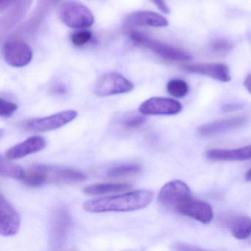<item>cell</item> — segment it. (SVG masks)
I'll return each mask as SVG.
<instances>
[{"instance_id":"obj_29","label":"cell","mask_w":251,"mask_h":251,"mask_svg":"<svg viewBox=\"0 0 251 251\" xmlns=\"http://www.w3.org/2000/svg\"><path fill=\"white\" fill-rule=\"evenodd\" d=\"M151 2L164 14H170V10L165 0H151Z\"/></svg>"},{"instance_id":"obj_13","label":"cell","mask_w":251,"mask_h":251,"mask_svg":"<svg viewBox=\"0 0 251 251\" xmlns=\"http://www.w3.org/2000/svg\"><path fill=\"white\" fill-rule=\"evenodd\" d=\"M218 223L222 227H227L237 239H245L251 235V218L248 216L234 213H227L220 216Z\"/></svg>"},{"instance_id":"obj_25","label":"cell","mask_w":251,"mask_h":251,"mask_svg":"<svg viewBox=\"0 0 251 251\" xmlns=\"http://www.w3.org/2000/svg\"><path fill=\"white\" fill-rule=\"evenodd\" d=\"M167 90L171 96L181 98L187 95L189 86L184 80L173 79L167 83Z\"/></svg>"},{"instance_id":"obj_32","label":"cell","mask_w":251,"mask_h":251,"mask_svg":"<svg viewBox=\"0 0 251 251\" xmlns=\"http://www.w3.org/2000/svg\"><path fill=\"white\" fill-rule=\"evenodd\" d=\"M244 85H245L247 90L249 92V93L251 94V73L248 74V75H247V77H245V81H244Z\"/></svg>"},{"instance_id":"obj_12","label":"cell","mask_w":251,"mask_h":251,"mask_svg":"<svg viewBox=\"0 0 251 251\" xmlns=\"http://www.w3.org/2000/svg\"><path fill=\"white\" fill-rule=\"evenodd\" d=\"M181 70L192 74L201 75L219 81L227 83L231 80L228 67L222 63H196L181 66Z\"/></svg>"},{"instance_id":"obj_1","label":"cell","mask_w":251,"mask_h":251,"mask_svg":"<svg viewBox=\"0 0 251 251\" xmlns=\"http://www.w3.org/2000/svg\"><path fill=\"white\" fill-rule=\"evenodd\" d=\"M153 193L139 189L115 196L86 201L83 208L88 212H128L146 208L153 199Z\"/></svg>"},{"instance_id":"obj_10","label":"cell","mask_w":251,"mask_h":251,"mask_svg":"<svg viewBox=\"0 0 251 251\" xmlns=\"http://www.w3.org/2000/svg\"><path fill=\"white\" fill-rule=\"evenodd\" d=\"M176 211L203 224H208L214 218V213L209 204L189 198L177 204Z\"/></svg>"},{"instance_id":"obj_22","label":"cell","mask_w":251,"mask_h":251,"mask_svg":"<svg viewBox=\"0 0 251 251\" xmlns=\"http://www.w3.org/2000/svg\"><path fill=\"white\" fill-rule=\"evenodd\" d=\"M23 181L30 187H39L47 183L43 165L36 166L25 171Z\"/></svg>"},{"instance_id":"obj_33","label":"cell","mask_w":251,"mask_h":251,"mask_svg":"<svg viewBox=\"0 0 251 251\" xmlns=\"http://www.w3.org/2000/svg\"><path fill=\"white\" fill-rule=\"evenodd\" d=\"M245 179H246L248 181H251V169L246 173V175H245Z\"/></svg>"},{"instance_id":"obj_19","label":"cell","mask_w":251,"mask_h":251,"mask_svg":"<svg viewBox=\"0 0 251 251\" xmlns=\"http://www.w3.org/2000/svg\"><path fill=\"white\" fill-rule=\"evenodd\" d=\"M206 157L213 161H236L251 159V145L239 149H211L207 151Z\"/></svg>"},{"instance_id":"obj_34","label":"cell","mask_w":251,"mask_h":251,"mask_svg":"<svg viewBox=\"0 0 251 251\" xmlns=\"http://www.w3.org/2000/svg\"><path fill=\"white\" fill-rule=\"evenodd\" d=\"M249 243H250V244H251V239H250Z\"/></svg>"},{"instance_id":"obj_3","label":"cell","mask_w":251,"mask_h":251,"mask_svg":"<svg viewBox=\"0 0 251 251\" xmlns=\"http://www.w3.org/2000/svg\"><path fill=\"white\" fill-rule=\"evenodd\" d=\"M59 17L62 23L70 28H87L95 23L92 11L83 4L73 0L61 4Z\"/></svg>"},{"instance_id":"obj_11","label":"cell","mask_w":251,"mask_h":251,"mask_svg":"<svg viewBox=\"0 0 251 251\" xmlns=\"http://www.w3.org/2000/svg\"><path fill=\"white\" fill-rule=\"evenodd\" d=\"M21 226V218L18 211L11 202L1 195L0 198V233L3 236L17 234Z\"/></svg>"},{"instance_id":"obj_21","label":"cell","mask_w":251,"mask_h":251,"mask_svg":"<svg viewBox=\"0 0 251 251\" xmlns=\"http://www.w3.org/2000/svg\"><path fill=\"white\" fill-rule=\"evenodd\" d=\"M130 185L127 183H95L89 185L83 189V192L90 196L105 195V194L115 193L123 192L130 189Z\"/></svg>"},{"instance_id":"obj_9","label":"cell","mask_w":251,"mask_h":251,"mask_svg":"<svg viewBox=\"0 0 251 251\" xmlns=\"http://www.w3.org/2000/svg\"><path fill=\"white\" fill-rule=\"evenodd\" d=\"M191 198V190L181 180H172L166 183L160 191L158 201L168 208H176L177 204Z\"/></svg>"},{"instance_id":"obj_20","label":"cell","mask_w":251,"mask_h":251,"mask_svg":"<svg viewBox=\"0 0 251 251\" xmlns=\"http://www.w3.org/2000/svg\"><path fill=\"white\" fill-rule=\"evenodd\" d=\"M146 122L142 114L127 112L121 114L114 120V126L122 132H130L142 127Z\"/></svg>"},{"instance_id":"obj_14","label":"cell","mask_w":251,"mask_h":251,"mask_svg":"<svg viewBox=\"0 0 251 251\" xmlns=\"http://www.w3.org/2000/svg\"><path fill=\"white\" fill-rule=\"evenodd\" d=\"M47 183L55 184H75L86 179V176L81 172L66 167L43 165Z\"/></svg>"},{"instance_id":"obj_17","label":"cell","mask_w":251,"mask_h":251,"mask_svg":"<svg viewBox=\"0 0 251 251\" xmlns=\"http://www.w3.org/2000/svg\"><path fill=\"white\" fill-rule=\"evenodd\" d=\"M248 120V117L245 116H236L230 118L223 119L201 126L198 128V132L203 136H214L244 126Z\"/></svg>"},{"instance_id":"obj_18","label":"cell","mask_w":251,"mask_h":251,"mask_svg":"<svg viewBox=\"0 0 251 251\" xmlns=\"http://www.w3.org/2000/svg\"><path fill=\"white\" fill-rule=\"evenodd\" d=\"M127 25L138 27H165L169 22L161 14L152 11H136L129 14L126 18Z\"/></svg>"},{"instance_id":"obj_15","label":"cell","mask_w":251,"mask_h":251,"mask_svg":"<svg viewBox=\"0 0 251 251\" xmlns=\"http://www.w3.org/2000/svg\"><path fill=\"white\" fill-rule=\"evenodd\" d=\"M33 0H15L12 5L2 13L0 28L2 33L8 31L17 25L25 17Z\"/></svg>"},{"instance_id":"obj_23","label":"cell","mask_w":251,"mask_h":251,"mask_svg":"<svg viewBox=\"0 0 251 251\" xmlns=\"http://www.w3.org/2000/svg\"><path fill=\"white\" fill-rule=\"evenodd\" d=\"M142 168L138 164H123L111 167L107 172V176L117 178V177H129L139 174Z\"/></svg>"},{"instance_id":"obj_27","label":"cell","mask_w":251,"mask_h":251,"mask_svg":"<svg viewBox=\"0 0 251 251\" xmlns=\"http://www.w3.org/2000/svg\"><path fill=\"white\" fill-rule=\"evenodd\" d=\"M18 109L17 104L7 100L1 98L0 100V116L2 118L11 117Z\"/></svg>"},{"instance_id":"obj_31","label":"cell","mask_w":251,"mask_h":251,"mask_svg":"<svg viewBox=\"0 0 251 251\" xmlns=\"http://www.w3.org/2000/svg\"><path fill=\"white\" fill-rule=\"evenodd\" d=\"M15 0H0V12L1 14L6 11Z\"/></svg>"},{"instance_id":"obj_24","label":"cell","mask_w":251,"mask_h":251,"mask_svg":"<svg viewBox=\"0 0 251 251\" xmlns=\"http://www.w3.org/2000/svg\"><path fill=\"white\" fill-rule=\"evenodd\" d=\"M6 159L5 160L2 158L0 161V175L1 176L15 179V180H23L25 174V171L20 166L11 164L6 161Z\"/></svg>"},{"instance_id":"obj_5","label":"cell","mask_w":251,"mask_h":251,"mask_svg":"<svg viewBox=\"0 0 251 251\" xmlns=\"http://www.w3.org/2000/svg\"><path fill=\"white\" fill-rule=\"evenodd\" d=\"M77 117V111L67 110L56 113L48 117L25 120L20 124V127L26 131L42 133L61 128L63 126L73 122Z\"/></svg>"},{"instance_id":"obj_30","label":"cell","mask_w":251,"mask_h":251,"mask_svg":"<svg viewBox=\"0 0 251 251\" xmlns=\"http://www.w3.org/2000/svg\"><path fill=\"white\" fill-rule=\"evenodd\" d=\"M175 249L177 250V251H198L200 250V248H197V247L192 246V245H187V244H177L176 245Z\"/></svg>"},{"instance_id":"obj_26","label":"cell","mask_w":251,"mask_h":251,"mask_svg":"<svg viewBox=\"0 0 251 251\" xmlns=\"http://www.w3.org/2000/svg\"><path fill=\"white\" fill-rule=\"evenodd\" d=\"M232 49H233V44L226 39H215L211 45V51L217 55L228 53Z\"/></svg>"},{"instance_id":"obj_8","label":"cell","mask_w":251,"mask_h":251,"mask_svg":"<svg viewBox=\"0 0 251 251\" xmlns=\"http://www.w3.org/2000/svg\"><path fill=\"white\" fill-rule=\"evenodd\" d=\"M178 101L167 98H151L141 104L139 113L143 115H175L181 111Z\"/></svg>"},{"instance_id":"obj_28","label":"cell","mask_w":251,"mask_h":251,"mask_svg":"<svg viewBox=\"0 0 251 251\" xmlns=\"http://www.w3.org/2000/svg\"><path fill=\"white\" fill-rule=\"evenodd\" d=\"M92 38V33L89 30H78L72 35L71 40L75 46H83L90 42Z\"/></svg>"},{"instance_id":"obj_6","label":"cell","mask_w":251,"mask_h":251,"mask_svg":"<svg viewBox=\"0 0 251 251\" xmlns=\"http://www.w3.org/2000/svg\"><path fill=\"white\" fill-rule=\"evenodd\" d=\"M134 89V85L126 77L117 73H108L101 76L95 85V94L108 97L128 93Z\"/></svg>"},{"instance_id":"obj_2","label":"cell","mask_w":251,"mask_h":251,"mask_svg":"<svg viewBox=\"0 0 251 251\" xmlns=\"http://www.w3.org/2000/svg\"><path fill=\"white\" fill-rule=\"evenodd\" d=\"M73 227V220L67 208L58 207L50 218L49 238L53 250L61 249L67 243Z\"/></svg>"},{"instance_id":"obj_4","label":"cell","mask_w":251,"mask_h":251,"mask_svg":"<svg viewBox=\"0 0 251 251\" xmlns=\"http://www.w3.org/2000/svg\"><path fill=\"white\" fill-rule=\"evenodd\" d=\"M130 39L136 45L145 47L164 59L175 61H188L192 59V56L189 52L164 42L151 39L142 33L133 32L130 33Z\"/></svg>"},{"instance_id":"obj_16","label":"cell","mask_w":251,"mask_h":251,"mask_svg":"<svg viewBox=\"0 0 251 251\" xmlns=\"http://www.w3.org/2000/svg\"><path fill=\"white\" fill-rule=\"evenodd\" d=\"M46 147V141L42 136H31L24 142H20L8 149L5 152L8 160H17L27 155L43 151Z\"/></svg>"},{"instance_id":"obj_7","label":"cell","mask_w":251,"mask_h":251,"mask_svg":"<svg viewBox=\"0 0 251 251\" xmlns=\"http://www.w3.org/2000/svg\"><path fill=\"white\" fill-rule=\"evenodd\" d=\"M2 55L7 64L13 67H24L31 62L33 50L25 42L13 39L2 47Z\"/></svg>"}]
</instances>
